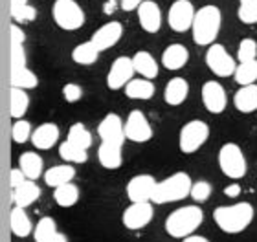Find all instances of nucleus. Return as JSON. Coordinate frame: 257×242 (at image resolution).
Wrapping results in <instances>:
<instances>
[{"mask_svg":"<svg viewBox=\"0 0 257 242\" xmlns=\"http://www.w3.org/2000/svg\"><path fill=\"white\" fill-rule=\"evenodd\" d=\"M133 65H134L136 74L145 77V79H155V77L158 76V63H156V59L153 57V54L145 52V50L136 52V54L133 55Z\"/></svg>","mask_w":257,"mask_h":242,"instance_id":"26","label":"nucleus"},{"mask_svg":"<svg viewBox=\"0 0 257 242\" xmlns=\"http://www.w3.org/2000/svg\"><path fill=\"white\" fill-rule=\"evenodd\" d=\"M99 50L97 46L92 41H85V43L77 44L72 52V61H74L75 65H81V66H90L94 65L99 57Z\"/></svg>","mask_w":257,"mask_h":242,"instance_id":"30","label":"nucleus"},{"mask_svg":"<svg viewBox=\"0 0 257 242\" xmlns=\"http://www.w3.org/2000/svg\"><path fill=\"white\" fill-rule=\"evenodd\" d=\"M233 79L239 86L255 85L257 83V59L246 61V63H239L237 70L233 74Z\"/></svg>","mask_w":257,"mask_h":242,"instance_id":"33","label":"nucleus"},{"mask_svg":"<svg viewBox=\"0 0 257 242\" xmlns=\"http://www.w3.org/2000/svg\"><path fill=\"white\" fill-rule=\"evenodd\" d=\"M211 183L206 182V180H200V182H195L191 187V198L198 204H204L206 200H209L211 196Z\"/></svg>","mask_w":257,"mask_h":242,"instance_id":"41","label":"nucleus"},{"mask_svg":"<svg viewBox=\"0 0 257 242\" xmlns=\"http://www.w3.org/2000/svg\"><path fill=\"white\" fill-rule=\"evenodd\" d=\"M237 17L242 24H257V0H244L239 4Z\"/></svg>","mask_w":257,"mask_h":242,"instance_id":"39","label":"nucleus"},{"mask_svg":"<svg viewBox=\"0 0 257 242\" xmlns=\"http://www.w3.org/2000/svg\"><path fill=\"white\" fill-rule=\"evenodd\" d=\"M134 65H133V57H118L114 61L110 70L107 74V86L110 90H119V88H125L128 85V81L134 79Z\"/></svg>","mask_w":257,"mask_h":242,"instance_id":"13","label":"nucleus"},{"mask_svg":"<svg viewBox=\"0 0 257 242\" xmlns=\"http://www.w3.org/2000/svg\"><path fill=\"white\" fill-rule=\"evenodd\" d=\"M233 105L239 112L252 114L257 110V83L255 85L241 86L233 96Z\"/></svg>","mask_w":257,"mask_h":242,"instance_id":"23","label":"nucleus"},{"mask_svg":"<svg viewBox=\"0 0 257 242\" xmlns=\"http://www.w3.org/2000/svg\"><path fill=\"white\" fill-rule=\"evenodd\" d=\"M39 196H41V187L35 183V180H26L17 189H13V202L19 207H30L37 202Z\"/></svg>","mask_w":257,"mask_h":242,"instance_id":"25","label":"nucleus"},{"mask_svg":"<svg viewBox=\"0 0 257 242\" xmlns=\"http://www.w3.org/2000/svg\"><path fill=\"white\" fill-rule=\"evenodd\" d=\"M59 156L66 163H85L88 160V152H86V149H81V147L74 145L72 141L66 140L59 145Z\"/></svg>","mask_w":257,"mask_h":242,"instance_id":"34","label":"nucleus"},{"mask_svg":"<svg viewBox=\"0 0 257 242\" xmlns=\"http://www.w3.org/2000/svg\"><path fill=\"white\" fill-rule=\"evenodd\" d=\"M19 167L26 174L28 180H37V178H41V174H44L43 158L33 151L22 152L21 156H19Z\"/></svg>","mask_w":257,"mask_h":242,"instance_id":"27","label":"nucleus"},{"mask_svg":"<svg viewBox=\"0 0 257 242\" xmlns=\"http://www.w3.org/2000/svg\"><path fill=\"white\" fill-rule=\"evenodd\" d=\"M10 227H11V233L15 237H21V238L28 237L35 229L32 226V220H30L28 213L24 211V207H19V205H15L10 213Z\"/></svg>","mask_w":257,"mask_h":242,"instance_id":"28","label":"nucleus"},{"mask_svg":"<svg viewBox=\"0 0 257 242\" xmlns=\"http://www.w3.org/2000/svg\"><path fill=\"white\" fill-rule=\"evenodd\" d=\"M52 242H68V238H66V235L64 233H55V237L52 238Z\"/></svg>","mask_w":257,"mask_h":242,"instance_id":"50","label":"nucleus"},{"mask_svg":"<svg viewBox=\"0 0 257 242\" xmlns=\"http://www.w3.org/2000/svg\"><path fill=\"white\" fill-rule=\"evenodd\" d=\"M222 26V13L217 6H202L197 10L195 21H193L191 35L193 43L197 46H211L215 44V39L219 35Z\"/></svg>","mask_w":257,"mask_h":242,"instance_id":"2","label":"nucleus"},{"mask_svg":"<svg viewBox=\"0 0 257 242\" xmlns=\"http://www.w3.org/2000/svg\"><path fill=\"white\" fill-rule=\"evenodd\" d=\"M206 65L215 76L219 77H230L237 70V61L228 54V50L222 44H211L206 52Z\"/></svg>","mask_w":257,"mask_h":242,"instance_id":"8","label":"nucleus"},{"mask_svg":"<svg viewBox=\"0 0 257 242\" xmlns=\"http://www.w3.org/2000/svg\"><path fill=\"white\" fill-rule=\"evenodd\" d=\"M63 97L68 103L79 101L81 97H83V88H81L77 83H66V85L63 86Z\"/></svg>","mask_w":257,"mask_h":242,"instance_id":"43","label":"nucleus"},{"mask_svg":"<svg viewBox=\"0 0 257 242\" xmlns=\"http://www.w3.org/2000/svg\"><path fill=\"white\" fill-rule=\"evenodd\" d=\"M54 200L55 204L61 207H72L79 202V187L75 183H64L54 189Z\"/></svg>","mask_w":257,"mask_h":242,"instance_id":"31","label":"nucleus"},{"mask_svg":"<svg viewBox=\"0 0 257 242\" xmlns=\"http://www.w3.org/2000/svg\"><path fill=\"white\" fill-rule=\"evenodd\" d=\"M121 35H123V26H121V22L110 21V22H107V24H103V26L97 28L90 41L96 44L99 52H105V50L112 48L114 44H118Z\"/></svg>","mask_w":257,"mask_h":242,"instance_id":"16","label":"nucleus"},{"mask_svg":"<svg viewBox=\"0 0 257 242\" xmlns=\"http://www.w3.org/2000/svg\"><path fill=\"white\" fill-rule=\"evenodd\" d=\"M28 6V0H10V10H19Z\"/></svg>","mask_w":257,"mask_h":242,"instance_id":"49","label":"nucleus"},{"mask_svg":"<svg viewBox=\"0 0 257 242\" xmlns=\"http://www.w3.org/2000/svg\"><path fill=\"white\" fill-rule=\"evenodd\" d=\"M59 136H61V132H59V127H57V125L55 123H43L33 130L32 143H33L35 149L50 151V149L59 141Z\"/></svg>","mask_w":257,"mask_h":242,"instance_id":"18","label":"nucleus"},{"mask_svg":"<svg viewBox=\"0 0 257 242\" xmlns=\"http://www.w3.org/2000/svg\"><path fill=\"white\" fill-rule=\"evenodd\" d=\"M195 15H197V11L189 0H175L167 11V24L173 32L186 33L193 28Z\"/></svg>","mask_w":257,"mask_h":242,"instance_id":"9","label":"nucleus"},{"mask_svg":"<svg viewBox=\"0 0 257 242\" xmlns=\"http://www.w3.org/2000/svg\"><path fill=\"white\" fill-rule=\"evenodd\" d=\"M209 125L202 119H191L178 132V147L184 154H193L208 141Z\"/></svg>","mask_w":257,"mask_h":242,"instance_id":"7","label":"nucleus"},{"mask_svg":"<svg viewBox=\"0 0 257 242\" xmlns=\"http://www.w3.org/2000/svg\"><path fill=\"white\" fill-rule=\"evenodd\" d=\"M32 125L26 119H17L11 127V140L15 143H26L28 140H32Z\"/></svg>","mask_w":257,"mask_h":242,"instance_id":"37","label":"nucleus"},{"mask_svg":"<svg viewBox=\"0 0 257 242\" xmlns=\"http://www.w3.org/2000/svg\"><path fill=\"white\" fill-rule=\"evenodd\" d=\"M10 85L15 88H22V90H32L39 85V77L35 76V72L24 66L21 70L10 72Z\"/></svg>","mask_w":257,"mask_h":242,"instance_id":"32","label":"nucleus"},{"mask_svg":"<svg viewBox=\"0 0 257 242\" xmlns=\"http://www.w3.org/2000/svg\"><path fill=\"white\" fill-rule=\"evenodd\" d=\"M75 176V167L72 163H63V165H54L50 167L48 171H44L43 178L46 185L50 187H59L64 183H70Z\"/></svg>","mask_w":257,"mask_h":242,"instance_id":"22","label":"nucleus"},{"mask_svg":"<svg viewBox=\"0 0 257 242\" xmlns=\"http://www.w3.org/2000/svg\"><path fill=\"white\" fill-rule=\"evenodd\" d=\"M26 66V52L22 44H13L10 48V72L11 70H21Z\"/></svg>","mask_w":257,"mask_h":242,"instance_id":"40","label":"nucleus"},{"mask_svg":"<svg viewBox=\"0 0 257 242\" xmlns=\"http://www.w3.org/2000/svg\"><path fill=\"white\" fill-rule=\"evenodd\" d=\"M125 96L128 99H138V101H147L155 96L156 86L153 79H145V77H134L128 81V85L123 88Z\"/></svg>","mask_w":257,"mask_h":242,"instance_id":"21","label":"nucleus"},{"mask_svg":"<svg viewBox=\"0 0 257 242\" xmlns=\"http://www.w3.org/2000/svg\"><path fill=\"white\" fill-rule=\"evenodd\" d=\"M10 37H11V43L13 44H24L26 41V33L22 32V28L19 24H11L10 26Z\"/></svg>","mask_w":257,"mask_h":242,"instance_id":"45","label":"nucleus"},{"mask_svg":"<svg viewBox=\"0 0 257 242\" xmlns=\"http://www.w3.org/2000/svg\"><path fill=\"white\" fill-rule=\"evenodd\" d=\"M97 134L103 143H112V145L123 147L127 136H125V121L118 114L108 112L97 125Z\"/></svg>","mask_w":257,"mask_h":242,"instance_id":"11","label":"nucleus"},{"mask_svg":"<svg viewBox=\"0 0 257 242\" xmlns=\"http://www.w3.org/2000/svg\"><path fill=\"white\" fill-rule=\"evenodd\" d=\"M202 103L211 114H222L228 107V96L224 86L217 81H206L202 86Z\"/></svg>","mask_w":257,"mask_h":242,"instance_id":"15","label":"nucleus"},{"mask_svg":"<svg viewBox=\"0 0 257 242\" xmlns=\"http://www.w3.org/2000/svg\"><path fill=\"white\" fill-rule=\"evenodd\" d=\"M255 211L250 202H237L233 205H220L213 211V220L220 231L237 235L252 224Z\"/></svg>","mask_w":257,"mask_h":242,"instance_id":"1","label":"nucleus"},{"mask_svg":"<svg viewBox=\"0 0 257 242\" xmlns=\"http://www.w3.org/2000/svg\"><path fill=\"white\" fill-rule=\"evenodd\" d=\"M52 17L55 24L64 32H75L85 24V11L75 0H55Z\"/></svg>","mask_w":257,"mask_h":242,"instance_id":"5","label":"nucleus"},{"mask_svg":"<svg viewBox=\"0 0 257 242\" xmlns=\"http://www.w3.org/2000/svg\"><path fill=\"white\" fill-rule=\"evenodd\" d=\"M189 85L184 77H173L167 81L166 88H164V101L171 107H178L188 99Z\"/></svg>","mask_w":257,"mask_h":242,"instance_id":"20","label":"nucleus"},{"mask_svg":"<svg viewBox=\"0 0 257 242\" xmlns=\"http://www.w3.org/2000/svg\"><path fill=\"white\" fill-rule=\"evenodd\" d=\"M11 19L17 22V24H26V22H33L35 17H37V11L33 6H24V8H19V10H10Z\"/></svg>","mask_w":257,"mask_h":242,"instance_id":"42","label":"nucleus"},{"mask_svg":"<svg viewBox=\"0 0 257 242\" xmlns=\"http://www.w3.org/2000/svg\"><path fill=\"white\" fill-rule=\"evenodd\" d=\"M153 215H155L153 202H131V205L121 215V222L127 229L138 231V229H144L153 220Z\"/></svg>","mask_w":257,"mask_h":242,"instance_id":"10","label":"nucleus"},{"mask_svg":"<svg viewBox=\"0 0 257 242\" xmlns=\"http://www.w3.org/2000/svg\"><path fill=\"white\" fill-rule=\"evenodd\" d=\"M191 176L188 172L178 171L171 176L164 178L162 182L156 183L155 193H153V198L151 202L153 204H171V202H180V200L191 196Z\"/></svg>","mask_w":257,"mask_h":242,"instance_id":"4","label":"nucleus"},{"mask_svg":"<svg viewBox=\"0 0 257 242\" xmlns=\"http://www.w3.org/2000/svg\"><path fill=\"white\" fill-rule=\"evenodd\" d=\"M28 178H26V174L22 172V169L21 167H17V169H11V172H10V185H11V189H17L21 183H24L26 182Z\"/></svg>","mask_w":257,"mask_h":242,"instance_id":"44","label":"nucleus"},{"mask_svg":"<svg viewBox=\"0 0 257 242\" xmlns=\"http://www.w3.org/2000/svg\"><path fill=\"white\" fill-rule=\"evenodd\" d=\"M125 136L134 143H147L153 140V127L142 110H133L125 121Z\"/></svg>","mask_w":257,"mask_h":242,"instance_id":"12","label":"nucleus"},{"mask_svg":"<svg viewBox=\"0 0 257 242\" xmlns=\"http://www.w3.org/2000/svg\"><path fill=\"white\" fill-rule=\"evenodd\" d=\"M156 180L153 174H136L128 180L127 187V196L131 202H151L153 193L156 187Z\"/></svg>","mask_w":257,"mask_h":242,"instance_id":"14","label":"nucleus"},{"mask_svg":"<svg viewBox=\"0 0 257 242\" xmlns=\"http://www.w3.org/2000/svg\"><path fill=\"white\" fill-rule=\"evenodd\" d=\"M30 108V96L26 90L11 86L10 90V116L13 119H22Z\"/></svg>","mask_w":257,"mask_h":242,"instance_id":"29","label":"nucleus"},{"mask_svg":"<svg viewBox=\"0 0 257 242\" xmlns=\"http://www.w3.org/2000/svg\"><path fill=\"white\" fill-rule=\"evenodd\" d=\"M138 22L144 32L156 33L162 28V11L155 0H144L138 8Z\"/></svg>","mask_w":257,"mask_h":242,"instance_id":"17","label":"nucleus"},{"mask_svg":"<svg viewBox=\"0 0 257 242\" xmlns=\"http://www.w3.org/2000/svg\"><path fill=\"white\" fill-rule=\"evenodd\" d=\"M182 242H209L206 237H202V235H189V237H186V238H182Z\"/></svg>","mask_w":257,"mask_h":242,"instance_id":"48","label":"nucleus"},{"mask_svg":"<svg viewBox=\"0 0 257 242\" xmlns=\"http://www.w3.org/2000/svg\"><path fill=\"white\" fill-rule=\"evenodd\" d=\"M144 0H121V10L123 11H138Z\"/></svg>","mask_w":257,"mask_h":242,"instance_id":"46","label":"nucleus"},{"mask_svg":"<svg viewBox=\"0 0 257 242\" xmlns=\"http://www.w3.org/2000/svg\"><path fill=\"white\" fill-rule=\"evenodd\" d=\"M97 160L101 163V167L108 169V171H114V169H119L121 163H123V152H121V147L112 145V143H99V149H97Z\"/></svg>","mask_w":257,"mask_h":242,"instance_id":"24","label":"nucleus"},{"mask_svg":"<svg viewBox=\"0 0 257 242\" xmlns=\"http://www.w3.org/2000/svg\"><path fill=\"white\" fill-rule=\"evenodd\" d=\"M239 2H244V0H239Z\"/></svg>","mask_w":257,"mask_h":242,"instance_id":"51","label":"nucleus"},{"mask_svg":"<svg viewBox=\"0 0 257 242\" xmlns=\"http://www.w3.org/2000/svg\"><path fill=\"white\" fill-rule=\"evenodd\" d=\"M239 193H241V185H239V183H231V185H228V187L224 189V194L230 196V198L239 196Z\"/></svg>","mask_w":257,"mask_h":242,"instance_id":"47","label":"nucleus"},{"mask_svg":"<svg viewBox=\"0 0 257 242\" xmlns=\"http://www.w3.org/2000/svg\"><path fill=\"white\" fill-rule=\"evenodd\" d=\"M219 167L220 172L231 180H239L246 174L248 163L242 154V149L237 143H224L219 151Z\"/></svg>","mask_w":257,"mask_h":242,"instance_id":"6","label":"nucleus"},{"mask_svg":"<svg viewBox=\"0 0 257 242\" xmlns=\"http://www.w3.org/2000/svg\"><path fill=\"white\" fill-rule=\"evenodd\" d=\"M55 233H57V226H55L54 218L52 216H43L37 222L35 229H33V238H35V242H52Z\"/></svg>","mask_w":257,"mask_h":242,"instance_id":"36","label":"nucleus"},{"mask_svg":"<svg viewBox=\"0 0 257 242\" xmlns=\"http://www.w3.org/2000/svg\"><path fill=\"white\" fill-rule=\"evenodd\" d=\"M188 61H189L188 48L184 44H178V43L169 44L164 50V54H162V66L171 72L182 70L184 66L188 65Z\"/></svg>","mask_w":257,"mask_h":242,"instance_id":"19","label":"nucleus"},{"mask_svg":"<svg viewBox=\"0 0 257 242\" xmlns=\"http://www.w3.org/2000/svg\"><path fill=\"white\" fill-rule=\"evenodd\" d=\"M68 141H72L74 145L81 147V149H90L92 145V134H90V130L86 129L83 123H74L72 127H70L68 130V138H66Z\"/></svg>","mask_w":257,"mask_h":242,"instance_id":"35","label":"nucleus"},{"mask_svg":"<svg viewBox=\"0 0 257 242\" xmlns=\"http://www.w3.org/2000/svg\"><path fill=\"white\" fill-rule=\"evenodd\" d=\"M257 59V41L255 39H242L237 48V61L239 63H246V61Z\"/></svg>","mask_w":257,"mask_h":242,"instance_id":"38","label":"nucleus"},{"mask_svg":"<svg viewBox=\"0 0 257 242\" xmlns=\"http://www.w3.org/2000/svg\"><path fill=\"white\" fill-rule=\"evenodd\" d=\"M204 222V211L198 205H184L166 218V231L173 238H186L197 231Z\"/></svg>","mask_w":257,"mask_h":242,"instance_id":"3","label":"nucleus"}]
</instances>
